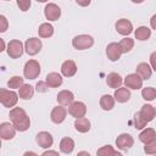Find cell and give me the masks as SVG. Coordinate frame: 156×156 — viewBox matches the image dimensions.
Instances as JSON below:
<instances>
[{
    "label": "cell",
    "mask_w": 156,
    "mask_h": 156,
    "mask_svg": "<svg viewBox=\"0 0 156 156\" xmlns=\"http://www.w3.org/2000/svg\"><path fill=\"white\" fill-rule=\"evenodd\" d=\"M76 2H77L79 6H83V7H85V6H89V5H90L91 0H76Z\"/></svg>",
    "instance_id": "40"
},
{
    "label": "cell",
    "mask_w": 156,
    "mask_h": 156,
    "mask_svg": "<svg viewBox=\"0 0 156 156\" xmlns=\"http://www.w3.org/2000/svg\"><path fill=\"white\" fill-rule=\"evenodd\" d=\"M44 15H45L46 20H49V21H56V20H58L60 16H61V9H60L56 4L50 2V4H48V5L45 6V9H44Z\"/></svg>",
    "instance_id": "10"
},
{
    "label": "cell",
    "mask_w": 156,
    "mask_h": 156,
    "mask_svg": "<svg viewBox=\"0 0 156 156\" xmlns=\"http://www.w3.org/2000/svg\"><path fill=\"white\" fill-rule=\"evenodd\" d=\"M38 34L41 38H50L54 34V27L50 23H41L38 29Z\"/></svg>",
    "instance_id": "29"
},
{
    "label": "cell",
    "mask_w": 156,
    "mask_h": 156,
    "mask_svg": "<svg viewBox=\"0 0 156 156\" xmlns=\"http://www.w3.org/2000/svg\"><path fill=\"white\" fill-rule=\"evenodd\" d=\"M144 151L149 155H154L156 152V140L149 143V144H145V147H144Z\"/></svg>",
    "instance_id": "35"
},
{
    "label": "cell",
    "mask_w": 156,
    "mask_h": 156,
    "mask_svg": "<svg viewBox=\"0 0 156 156\" xmlns=\"http://www.w3.org/2000/svg\"><path fill=\"white\" fill-rule=\"evenodd\" d=\"M132 1H133L134 4H141V2L144 1V0H132Z\"/></svg>",
    "instance_id": "44"
},
{
    "label": "cell",
    "mask_w": 156,
    "mask_h": 156,
    "mask_svg": "<svg viewBox=\"0 0 156 156\" xmlns=\"http://www.w3.org/2000/svg\"><path fill=\"white\" fill-rule=\"evenodd\" d=\"M113 106H115V98L112 95L105 94L100 98V107L104 111H110L113 108Z\"/></svg>",
    "instance_id": "26"
},
{
    "label": "cell",
    "mask_w": 156,
    "mask_h": 156,
    "mask_svg": "<svg viewBox=\"0 0 156 156\" xmlns=\"http://www.w3.org/2000/svg\"><path fill=\"white\" fill-rule=\"evenodd\" d=\"M43 155L44 156H46V155H58V152L57 151H45V152H43Z\"/></svg>",
    "instance_id": "42"
},
{
    "label": "cell",
    "mask_w": 156,
    "mask_h": 156,
    "mask_svg": "<svg viewBox=\"0 0 156 156\" xmlns=\"http://www.w3.org/2000/svg\"><path fill=\"white\" fill-rule=\"evenodd\" d=\"M37 1H38V2H46L48 0H37Z\"/></svg>",
    "instance_id": "45"
},
{
    "label": "cell",
    "mask_w": 156,
    "mask_h": 156,
    "mask_svg": "<svg viewBox=\"0 0 156 156\" xmlns=\"http://www.w3.org/2000/svg\"><path fill=\"white\" fill-rule=\"evenodd\" d=\"M23 74L24 78L27 79H35L40 74V65L35 60H29L26 62L24 68H23Z\"/></svg>",
    "instance_id": "4"
},
{
    "label": "cell",
    "mask_w": 156,
    "mask_h": 156,
    "mask_svg": "<svg viewBox=\"0 0 156 156\" xmlns=\"http://www.w3.org/2000/svg\"><path fill=\"white\" fill-rule=\"evenodd\" d=\"M68 113L74 118L84 117L87 113V106L82 101H73L68 105Z\"/></svg>",
    "instance_id": "7"
},
{
    "label": "cell",
    "mask_w": 156,
    "mask_h": 156,
    "mask_svg": "<svg viewBox=\"0 0 156 156\" xmlns=\"http://www.w3.org/2000/svg\"><path fill=\"white\" fill-rule=\"evenodd\" d=\"M141 96H143V99H145L147 101L155 100V98H156V90H155V88H152V87L144 88L141 90Z\"/></svg>",
    "instance_id": "32"
},
{
    "label": "cell",
    "mask_w": 156,
    "mask_h": 156,
    "mask_svg": "<svg viewBox=\"0 0 156 156\" xmlns=\"http://www.w3.org/2000/svg\"><path fill=\"white\" fill-rule=\"evenodd\" d=\"M17 6L20 7L21 11L26 12L30 7V0H17Z\"/></svg>",
    "instance_id": "36"
},
{
    "label": "cell",
    "mask_w": 156,
    "mask_h": 156,
    "mask_svg": "<svg viewBox=\"0 0 156 156\" xmlns=\"http://www.w3.org/2000/svg\"><path fill=\"white\" fill-rule=\"evenodd\" d=\"M116 30L121 35H128L133 32V24L127 18H121L116 22Z\"/></svg>",
    "instance_id": "14"
},
{
    "label": "cell",
    "mask_w": 156,
    "mask_h": 156,
    "mask_svg": "<svg viewBox=\"0 0 156 156\" xmlns=\"http://www.w3.org/2000/svg\"><path fill=\"white\" fill-rule=\"evenodd\" d=\"M122 49L119 46L118 43H110L106 48V55H107V58L110 61H117L121 58V55H122Z\"/></svg>",
    "instance_id": "11"
},
{
    "label": "cell",
    "mask_w": 156,
    "mask_h": 156,
    "mask_svg": "<svg viewBox=\"0 0 156 156\" xmlns=\"http://www.w3.org/2000/svg\"><path fill=\"white\" fill-rule=\"evenodd\" d=\"M66 116H67V110H66L62 105H61V106H56V107H54L52 111H51V113H50V118H51V121H52L54 123H56V124L62 123V122L65 121Z\"/></svg>",
    "instance_id": "15"
},
{
    "label": "cell",
    "mask_w": 156,
    "mask_h": 156,
    "mask_svg": "<svg viewBox=\"0 0 156 156\" xmlns=\"http://www.w3.org/2000/svg\"><path fill=\"white\" fill-rule=\"evenodd\" d=\"M6 51H7V55L11 58H18V57L22 56V54L24 51V48H23V44H22L21 40L13 39V40L9 41Z\"/></svg>",
    "instance_id": "5"
},
{
    "label": "cell",
    "mask_w": 156,
    "mask_h": 156,
    "mask_svg": "<svg viewBox=\"0 0 156 156\" xmlns=\"http://www.w3.org/2000/svg\"><path fill=\"white\" fill-rule=\"evenodd\" d=\"M124 84L127 88L129 89H134V90H138L143 87V79L139 74L136 73H130L128 74L126 78H124Z\"/></svg>",
    "instance_id": "9"
},
{
    "label": "cell",
    "mask_w": 156,
    "mask_h": 156,
    "mask_svg": "<svg viewBox=\"0 0 156 156\" xmlns=\"http://www.w3.org/2000/svg\"><path fill=\"white\" fill-rule=\"evenodd\" d=\"M16 134V128L10 122H4L0 124V138L4 140H11Z\"/></svg>",
    "instance_id": "13"
},
{
    "label": "cell",
    "mask_w": 156,
    "mask_h": 156,
    "mask_svg": "<svg viewBox=\"0 0 156 156\" xmlns=\"http://www.w3.org/2000/svg\"><path fill=\"white\" fill-rule=\"evenodd\" d=\"M9 28V21L4 15H0V33H5Z\"/></svg>",
    "instance_id": "37"
},
{
    "label": "cell",
    "mask_w": 156,
    "mask_h": 156,
    "mask_svg": "<svg viewBox=\"0 0 156 156\" xmlns=\"http://www.w3.org/2000/svg\"><path fill=\"white\" fill-rule=\"evenodd\" d=\"M45 83L49 88H57L62 84V77L57 72H51L46 76Z\"/></svg>",
    "instance_id": "20"
},
{
    "label": "cell",
    "mask_w": 156,
    "mask_h": 156,
    "mask_svg": "<svg viewBox=\"0 0 156 156\" xmlns=\"http://www.w3.org/2000/svg\"><path fill=\"white\" fill-rule=\"evenodd\" d=\"M22 84H23V78L20 77V76H13L7 82V87L11 88V89H18Z\"/></svg>",
    "instance_id": "33"
},
{
    "label": "cell",
    "mask_w": 156,
    "mask_h": 156,
    "mask_svg": "<svg viewBox=\"0 0 156 156\" xmlns=\"http://www.w3.org/2000/svg\"><path fill=\"white\" fill-rule=\"evenodd\" d=\"M35 140H37L38 145L40 147H43V149H49L54 144V138H52V135L49 132H40V133H38Z\"/></svg>",
    "instance_id": "12"
},
{
    "label": "cell",
    "mask_w": 156,
    "mask_h": 156,
    "mask_svg": "<svg viewBox=\"0 0 156 156\" xmlns=\"http://www.w3.org/2000/svg\"><path fill=\"white\" fill-rule=\"evenodd\" d=\"M139 112H140V115L144 117V119H145L147 123L151 122V121L155 118V115H156L155 107L151 106V105H147V104L143 105V106H141V110H140Z\"/></svg>",
    "instance_id": "22"
},
{
    "label": "cell",
    "mask_w": 156,
    "mask_h": 156,
    "mask_svg": "<svg viewBox=\"0 0 156 156\" xmlns=\"http://www.w3.org/2000/svg\"><path fill=\"white\" fill-rule=\"evenodd\" d=\"M10 119L13 124V127L16 128V130L18 132H26L29 127H30V119L28 117V115L26 113V111L21 107H13L10 111Z\"/></svg>",
    "instance_id": "1"
},
{
    "label": "cell",
    "mask_w": 156,
    "mask_h": 156,
    "mask_svg": "<svg viewBox=\"0 0 156 156\" xmlns=\"http://www.w3.org/2000/svg\"><path fill=\"white\" fill-rule=\"evenodd\" d=\"M0 147H1V138H0Z\"/></svg>",
    "instance_id": "46"
},
{
    "label": "cell",
    "mask_w": 156,
    "mask_h": 156,
    "mask_svg": "<svg viewBox=\"0 0 156 156\" xmlns=\"http://www.w3.org/2000/svg\"><path fill=\"white\" fill-rule=\"evenodd\" d=\"M136 74H139L143 80H146L151 77L152 74V68L146 63V62H140L138 66H136Z\"/></svg>",
    "instance_id": "19"
},
{
    "label": "cell",
    "mask_w": 156,
    "mask_h": 156,
    "mask_svg": "<svg viewBox=\"0 0 156 156\" xmlns=\"http://www.w3.org/2000/svg\"><path fill=\"white\" fill-rule=\"evenodd\" d=\"M20 91H18V96L23 100H29L33 98L34 95V88L30 85V84H22L20 88Z\"/></svg>",
    "instance_id": "25"
},
{
    "label": "cell",
    "mask_w": 156,
    "mask_h": 156,
    "mask_svg": "<svg viewBox=\"0 0 156 156\" xmlns=\"http://www.w3.org/2000/svg\"><path fill=\"white\" fill-rule=\"evenodd\" d=\"M5 49H6V44H5L4 39H1V38H0V52H2Z\"/></svg>",
    "instance_id": "41"
},
{
    "label": "cell",
    "mask_w": 156,
    "mask_h": 156,
    "mask_svg": "<svg viewBox=\"0 0 156 156\" xmlns=\"http://www.w3.org/2000/svg\"><path fill=\"white\" fill-rule=\"evenodd\" d=\"M74 128L77 132L79 133H87L90 130V121L85 117H79V118H76V122H74Z\"/></svg>",
    "instance_id": "23"
},
{
    "label": "cell",
    "mask_w": 156,
    "mask_h": 156,
    "mask_svg": "<svg viewBox=\"0 0 156 156\" xmlns=\"http://www.w3.org/2000/svg\"><path fill=\"white\" fill-rule=\"evenodd\" d=\"M122 82H123L122 77H121L118 73H116V72H111V73H108L107 77H106V83H107V85H108L110 88H112V89L119 88V87L122 85Z\"/></svg>",
    "instance_id": "18"
},
{
    "label": "cell",
    "mask_w": 156,
    "mask_h": 156,
    "mask_svg": "<svg viewBox=\"0 0 156 156\" xmlns=\"http://www.w3.org/2000/svg\"><path fill=\"white\" fill-rule=\"evenodd\" d=\"M72 45L77 50H85V49H89L94 45V39H93V37H90L88 34L76 35L72 39Z\"/></svg>",
    "instance_id": "2"
},
{
    "label": "cell",
    "mask_w": 156,
    "mask_h": 156,
    "mask_svg": "<svg viewBox=\"0 0 156 156\" xmlns=\"http://www.w3.org/2000/svg\"><path fill=\"white\" fill-rule=\"evenodd\" d=\"M118 44H119V46L122 49V52H129L134 48V40L132 38H124Z\"/></svg>",
    "instance_id": "31"
},
{
    "label": "cell",
    "mask_w": 156,
    "mask_h": 156,
    "mask_svg": "<svg viewBox=\"0 0 156 156\" xmlns=\"http://www.w3.org/2000/svg\"><path fill=\"white\" fill-rule=\"evenodd\" d=\"M155 57H156V52H152L150 56V61H151V68L152 71H156V62H155Z\"/></svg>",
    "instance_id": "39"
},
{
    "label": "cell",
    "mask_w": 156,
    "mask_h": 156,
    "mask_svg": "<svg viewBox=\"0 0 156 156\" xmlns=\"http://www.w3.org/2000/svg\"><path fill=\"white\" fill-rule=\"evenodd\" d=\"M5 1H9V0H5Z\"/></svg>",
    "instance_id": "47"
},
{
    "label": "cell",
    "mask_w": 156,
    "mask_h": 156,
    "mask_svg": "<svg viewBox=\"0 0 156 156\" xmlns=\"http://www.w3.org/2000/svg\"><path fill=\"white\" fill-rule=\"evenodd\" d=\"M139 140L144 144H149L154 140H156V132L154 128H146L139 134Z\"/></svg>",
    "instance_id": "24"
},
{
    "label": "cell",
    "mask_w": 156,
    "mask_h": 156,
    "mask_svg": "<svg viewBox=\"0 0 156 156\" xmlns=\"http://www.w3.org/2000/svg\"><path fill=\"white\" fill-rule=\"evenodd\" d=\"M57 102L60 104V105H62V106H68L69 104H72L73 102V100H74V95H73V93L72 91H69V90H61L58 94H57Z\"/></svg>",
    "instance_id": "17"
},
{
    "label": "cell",
    "mask_w": 156,
    "mask_h": 156,
    "mask_svg": "<svg viewBox=\"0 0 156 156\" xmlns=\"http://www.w3.org/2000/svg\"><path fill=\"white\" fill-rule=\"evenodd\" d=\"M18 101V94H16L13 90H6L0 88V104H2L5 107H13Z\"/></svg>",
    "instance_id": "3"
},
{
    "label": "cell",
    "mask_w": 156,
    "mask_h": 156,
    "mask_svg": "<svg viewBox=\"0 0 156 156\" xmlns=\"http://www.w3.org/2000/svg\"><path fill=\"white\" fill-rule=\"evenodd\" d=\"M48 85H46V83H44V82H38L37 83V90L38 91H41V93H44V91H46L48 90Z\"/></svg>",
    "instance_id": "38"
},
{
    "label": "cell",
    "mask_w": 156,
    "mask_h": 156,
    "mask_svg": "<svg viewBox=\"0 0 156 156\" xmlns=\"http://www.w3.org/2000/svg\"><path fill=\"white\" fill-rule=\"evenodd\" d=\"M134 34H135V39H138V40H141V41L143 40H147L150 38V35H151V29L145 27V26H140V27H138L135 29Z\"/></svg>",
    "instance_id": "28"
},
{
    "label": "cell",
    "mask_w": 156,
    "mask_h": 156,
    "mask_svg": "<svg viewBox=\"0 0 156 156\" xmlns=\"http://www.w3.org/2000/svg\"><path fill=\"white\" fill-rule=\"evenodd\" d=\"M113 98H115V101H118V102H127L129 101L130 99V91L129 89L126 87V88H117L115 94H113Z\"/></svg>",
    "instance_id": "21"
},
{
    "label": "cell",
    "mask_w": 156,
    "mask_h": 156,
    "mask_svg": "<svg viewBox=\"0 0 156 156\" xmlns=\"http://www.w3.org/2000/svg\"><path fill=\"white\" fill-rule=\"evenodd\" d=\"M133 122H134V128H135V129H143V128L147 124V122L144 119V117L140 115V112H136V113L134 115Z\"/></svg>",
    "instance_id": "34"
},
{
    "label": "cell",
    "mask_w": 156,
    "mask_h": 156,
    "mask_svg": "<svg viewBox=\"0 0 156 156\" xmlns=\"http://www.w3.org/2000/svg\"><path fill=\"white\" fill-rule=\"evenodd\" d=\"M74 149V141L73 139L66 136V138H62L61 141H60V150L61 152L63 154H71Z\"/></svg>",
    "instance_id": "27"
},
{
    "label": "cell",
    "mask_w": 156,
    "mask_h": 156,
    "mask_svg": "<svg viewBox=\"0 0 156 156\" xmlns=\"http://www.w3.org/2000/svg\"><path fill=\"white\" fill-rule=\"evenodd\" d=\"M77 72V65L72 60H66L61 66V73L65 77H72Z\"/></svg>",
    "instance_id": "16"
},
{
    "label": "cell",
    "mask_w": 156,
    "mask_h": 156,
    "mask_svg": "<svg viewBox=\"0 0 156 156\" xmlns=\"http://www.w3.org/2000/svg\"><path fill=\"white\" fill-rule=\"evenodd\" d=\"M155 20H156V15H154V16L151 17V27H152V29L156 28V27H155Z\"/></svg>",
    "instance_id": "43"
},
{
    "label": "cell",
    "mask_w": 156,
    "mask_h": 156,
    "mask_svg": "<svg viewBox=\"0 0 156 156\" xmlns=\"http://www.w3.org/2000/svg\"><path fill=\"white\" fill-rule=\"evenodd\" d=\"M133 144H134L133 136L130 134H127V133L119 134L116 139V146L119 150H128L133 146Z\"/></svg>",
    "instance_id": "8"
},
{
    "label": "cell",
    "mask_w": 156,
    "mask_h": 156,
    "mask_svg": "<svg viewBox=\"0 0 156 156\" xmlns=\"http://www.w3.org/2000/svg\"><path fill=\"white\" fill-rule=\"evenodd\" d=\"M41 46H43V44L39 38H29L24 43V50L30 56L37 55L41 50Z\"/></svg>",
    "instance_id": "6"
},
{
    "label": "cell",
    "mask_w": 156,
    "mask_h": 156,
    "mask_svg": "<svg viewBox=\"0 0 156 156\" xmlns=\"http://www.w3.org/2000/svg\"><path fill=\"white\" fill-rule=\"evenodd\" d=\"M96 154L98 155H101V156H121V152L117 151V150H115L113 146H111V145L102 146L101 149H99L96 151Z\"/></svg>",
    "instance_id": "30"
}]
</instances>
